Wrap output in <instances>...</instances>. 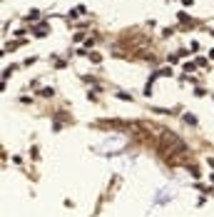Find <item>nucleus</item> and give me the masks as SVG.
<instances>
[{"label":"nucleus","mask_w":214,"mask_h":217,"mask_svg":"<svg viewBox=\"0 0 214 217\" xmlns=\"http://www.w3.org/2000/svg\"><path fill=\"white\" fill-rule=\"evenodd\" d=\"M85 13H87V8H85V5H77V8L70 13V17H75V15H85Z\"/></svg>","instance_id":"nucleus-1"},{"label":"nucleus","mask_w":214,"mask_h":217,"mask_svg":"<svg viewBox=\"0 0 214 217\" xmlns=\"http://www.w3.org/2000/svg\"><path fill=\"white\" fill-rule=\"evenodd\" d=\"M182 70H187V72H192V70H194V63H184V65H182Z\"/></svg>","instance_id":"nucleus-7"},{"label":"nucleus","mask_w":214,"mask_h":217,"mask_svg":"<svg viewBox=\"0 0 214 217\" xmlns=\"http://www.w3.org/2000/svg\"><path fill=\"white\" fill-rule=\"evenodd\" d=\"M197 65H202V67H207V70H209V63H207L204 58H199V60H197Z\"/></svg>","instance_id":"nucleus-8"},{"label":"nucleus","mask_w":214,"mask_h":217,"mask_svg":"<svg viewBox=\"0 0 214 217\" xmlns=\"http://www.w3.org/2000/svg\"><path fill=\"white\" fill-rule=\"evenodd\" d=\"M37 17H40V13H37V10H30V13L25 15V20H28V23H32V20H37Z\"/></svg>","instance_id":"nucleus-2"},{"label":"nucleus","mask_w":214,"mask_h":217,"mask_svg":"<svg viewBox=\"0 0 214 217\" xmlns=\"http://www.w3.org/2000/svg\"><path fill=\"white\" fill-rule=\"evenodd\" d=\"M40 95H43V97H50V95H52V87H43Z\"/></svg>","instance_id":"nucleus-4"},{"label":"nucleus","mask_w":214,"mask_h":217,"mask_svg":"<svg viewBox=\"0 0 214 217\" xmlns=\"http://www.w3.org/2000/svg\"><path fill=\"white\" fill-rule=\"evenodd\" d=\"M90 60H92V63H100L102 55H100V52H90Z\"/></svg>","instance_id":"nucleus-3"},{"label":"nucleus","mask_w":214,"mask_h":217,"mask_svg":"<svg viewBox=\"0 0 214 217\" xmlns=\"http://www.w3.org/2000/svg\"><path fill=\"white\" fill-rule=\"evenodd\" d=\"M184 120H187L189 125H197V117H194V115H184Z\"/></svg>","instance_id":"nucleus-6"},{"label":"nucleus","mask_w":214,"mask_h":217,"mask_svg":"<svg viewBox=\"0 0 214 217\" xmlns=\"http://www.w3.org/2000/svg\"><path fill=\"white\" fill-rule=\"evenodd\" d=\"M157 75H167V78H169L172 70H169V67H162V70H157Z\"/></svg>","instance_id":"nucleus-5"}]
</instances>
